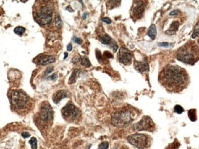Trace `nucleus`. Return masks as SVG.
Wrapping results in <instances>:
<instances>
[{
	"label": "nucleus",
	"mask_w": 199,
	"mask_h": 149,
	"mask_svg": "<svg viewBox=\"0 0 199 149\" xmlns=\"http://www.w3.org/2000/svg\"><path fill=\"white\" fill-rule=\"evenodd\" d=\"M161 84L167 91L179 92L185 89L189 83V77L183 68L177 65L164 67L159 75Z\"/></svg>",
	"instance_id": "f257e3e1"
},
{
	"label": "nucleus",
	"mask_w": 199,
	"mask_h": 149,
	"mask_svg": "<svg viewBox=\"0 0 199 149\" xmlns=\"http://www.w3.org/2000/svg\"><path fill=\"white\" fill-rule=\"evenodd\" d=\"M54 7L49 1H38L33 7V16L41 26L50 24L53 20Z\"/></svg>",
	"instance_id": "f03ea898"
},
{
	"label": "nucleus",
	"mask_w": 199,
	"mask_h": 149,
	"mask_svg": "<svg viewBox=\"0 0 199 149\" xmlns=\"http://www.w3.org/2000/svg\"><path fill=\"white\" fill-rule=\"evenodd\" d=\"M177 59L187 64L193 65L198 59V48L193 41H189L177 52Z\"/></svg>",
	"instance_id": "7ed1b4c3"
},
{
	"label": "nucleus",
	"mask_w": 199,
	"mask_h": 149,
	"mask_svg": "<svg viewBox=\"0 0 199 149\" xmlns=\"http://www.w3.org/2000/svg\"><path fill=\"white\" fill-rule=\"evenodd\" d=\"M11 102L17 109H26L30 104V98L28 95L22 90H14L11 94Z\"/></svg>",
	"instance_id": "20e7f679"
},
{
	"label": "nucleus",
	"mask_w": 199,
	"mask_h": 149,
	"mask_svg": "<svg viewBox=\"0 0 199 149\" xmlns=\"http://www.w3.org/2000/svg\"><path fill=\"white\" fill-rule=\"evenodd\" d=\"M127 141L138 149H147L150 145V140L143 134H134L127 137Z\"/></svg>",
	"instance_id": "39448f33"
},
{
	"label": "nucleus",
	"mask_w": 199,
	"mask_h": 149,
	"mask_svg": "<svg viewBox=\"0 0 199 149\" xmlns=\"http://www.w3.org/2000/svg\"><path fill=\"white\" fill-rule=\"evenodd\" d=\"M112 124L118 127H124L132 121L131 113L129 111H122L116 112L112 116Z\"/></svg>",
	"instance_id": "423d86ee"
},
{
	"label": "nucleus",
	"mask_w": 199,
	"mask_h": 149,
	"mask_svg": "<svg viewBox=\"0 0 199 149\" xmlns=\"http://www.w3.org/2000/svg\"><path fill=\"white\" fill-rule=\"evenodd\" d=\"M62 114L63 118L69 122H74L79 118L80 111L74 104L69 103L62 109Z\"/></svg>",
	"instance_id": "0eeeda50"
},
{
	"label": "nucleus",
	"mask_w": 199,
	"mask_h": 149,
	"mask_svg": "<svg viewBox=\"0 0 199 149\" xmlns=\"http://www.w3.org/2000/svg\"><path fill=\"white\" fill-rule=\"evenodd\" d=\"M155 125L152 119L148 116H144L140 122L135 124L134 128L136 131H149L154 129Z\"/></svg>",
	"instance_id": "6e6552de"
},
{
	"label": "nucleus",
	"mask_w": 199,
	"mask_h": 149,
	"mask_svg": "<svg viewBox=\"0 0 199 149\" xmlns=\"http://www.w3.org/2000/svg\"><path fill=\"white\" fill-rule=\"evenodd\" d=\"M39 119L44 123L49 122L53 119V111L48 103H43L39 113Z\"/></svg>",
	"instance_id": "1a4fd4ad"
},
{
	"label": "nucleus",
	"mask_w": 199,
	"mask_h": 149,
	"mask_svg": "<svg viewBox=\"0 0 199 149\" xmlns=\"http://www.w3.org/2000/svg\"><path fill=\"white\" fill-rule=\"evenodd\" d=\"M118 59L121 63L124 65H130L132 60V54L126 48L122 47L118 52Z\"/></svg>",
	"instance_id": "9d476101"
},
{
	"label": "nucleus",
	"mask_w": 199,
	"mask_h": 149,
	"mask_svg": "<svg viewBox=\"0 0 199 149\" xmlns=\"http://www.w3.org/2000/svg\"><path fill=\"white\" fill-rule=\"evenodd\" d=\"M55 60V58L54 56L41 54L34 59V62L38 65L46 66L54 63Z\"/></svg>",
	"instance_id": "9b49d317"
},
{
	"label": "nucleus",
	"mask_w": 199,
	"mask_h": 149,
	"mask_svg": "<svg viewBox=\"0 0 199 149\" xmlns=\"http://www.w3.org/2000/svg\"><path fill=\"white\" fill-rule=\"evenodd\" d=\"M145 12V5L142 1H138L132 7V14L133 18L135 19H140Z\"/></svg>",
	"instance_id": "f8f14e48"
},
{
	"label": "nucleus",
	"mask_w": 199,
	"mask_h": 149,
	"mask_svg": "<svg viewBox=\"0 0 199 149\" xmlns=\"http://www.w3.org/2000/svg\"><path fill=\"white\" fill-rule=\"evenodd\" d=\"M99 39L103 44L109 45L111 48V49L114 51V52L117 51L118 48V45L117 44V43L112 39L109 35L106 34H103L101 36H100Z\"/></svg>",
	"instance_id": "ddd939ff"
},
{
	"label": "nucleus",
	"mask_w": 199,
	"mask_h": 149,
	"mask_svg": "<svg viewBox=\"0 0 199 149\" xmlns=\"http://www.w3.org/2000/svg\"><path fill=\"white\" fill-rule=\"evenodd\" d=\"M134 68H135L136 71H137L138 72H140V73H143L145 72L148 71V70H149L148 63L145 62V61L139 62V61L135 60Z\"/></svg>",
	"instance_id": "4468645a"
},
{
	"label": "nucleus",
	"mask_w": 199,
	"mask_h": 149,
	"mask_svg": "<svg viewBox=\"0 0 199 149\" xmlns=\"http://www.w3.org/2000/svg\"><path fill=\"white\" fill-rule=\"evenodd\" d=\"M67 97V93L64 90H59L55 92L53 95V101L57 104L60 102L62 99L66 98Z\"/></svg>",
	"instance_id": "2eb2a0df"
},
{
	"label": "nucleus",
	"mask_w": 199,
	"mask_h": 149,
	"mask_svg": "<svg viewBox=\"0 0 199 149\" xmlns=\"http://www.w3.org/2000/svg\"><path fill=\"white\" fill-rule=\"evenodd\" d=\"M82 72V71L80 69H75V71L72 72L71 76L69 78V84H73L76 81L77 79L80 77L81 75V73Z\"/></svg>",
	"instance_id": "dca6fc26"
},
{
	"label": "nucleus",
	"mask_w": 199,
	"mask_h": 149,
	"mask_svg": "<svg viewBox=\"0 0 199 149\" xmlns=\"http://www.w3.org/2000/svg\"><path fill=\"white\" fill-rule=\"evenodd\" d=\"M179 26V23L178 22H174L170 26V28L169 30L166 31V33L168 35L175 34L178 29Z\"/></svg>",
	"instance_id": "f3484780"
},
{
	"label": "nucleus",
	"mask_w": 199,
	"mask_h": 149,
	"mask_svg": "<svg viewBox=\"0 0 199 149\" xmlns=\"http://www.w3.org/2000/svg\"><path fill=\"white\" fill-rule=\"evenodd\" d=\"M147 35L152 39L154 40L157 35V30L156 28V26L154 24H151L150 27L149 28L148 32H147Z\"/></svg>",
	"instance_id": "a211bd4d"
},
{
	"label": "nucleus",
	"mask_w": 199,
	"mask_h": 149,
	"mask_svg": "<svg viewBox=\"0 0 199 149\" xmlns=\"http://www.w3.org/2000/svg\"><path fill=\"white\" fill-rule=\"evenodd\" d=\"M79 63H80L82 66H83L85 67H88L91 66V63L90 62L89 59L86 58V57H79Z\"/></svg>",
	"instance_id": "6ab92c4d"
},
{
	"label": "nucleus",
	"mask_w": 199,
	"mask_h": 149,
	"mask_svg": "<svg viewBox=\"0 0 199 149\" xmlns=\"http://www.w3.org/2000/svg\"><path fill=\"white\" fill-rule=\"evenodd\" d=\"M188 117L189 119L192 122H194L197 120V116H196V110L195 109H190L188 111Z\"/></svg>",
	"instance_id": "aec40b11"
},
{
	"label": "nucleus",
	"mask_w": 199,
	"mask_h": 149,
	"mask_svg": "<svg viewBox=\"0 0 199 149\" xmlns=\"http://www.w3.org/2000/svg\"><path fill=\"white\" fill-rule=\"evenodd\" d=\"M25 31H26V29L22 27V26H17V27H16L14 29V31L16 34L19 35V36H22V35L24 34V32H25Z\"/></svg>",
	"instance_id": "412c9836"
},
{
	"label": "nucleus",
	"mask_w": 199,
	"mask_h": 149,
	"mask_svg": "<svg viewBox=\"0 0 199 149\" xmlns=\"http://www.w3.org/2000/svg\"><path fill=\"white\" fill-rule=\"evenodd\" d=\"M37 139L36 137H32L29 141V143L31 145L32 149H37Z\"/></svg>",
	"instance_id": "4be33fe9"
},
{
	"label": "nucleus",
	"mask_w": 199,
	"mask_h": 149,
	"mask_svg": "<svg viewBox=\"0 0 199 149\" xmlns=\"http://www.w3.org/2000/svg\"><path fill=\"white\" fill-rule=\"evenodd\" d=\"M184 109L182 107H181L180 105H176V106L174 107V111L175 112L177 113V114H180L181 113H183L184 112Z\"/></svg>",
	"instance_id": "5701e85b"
},
{
	"label": "nucleus",
	"mask_w": 199,
	"mask_h": 149,
	"mask_svg": "<svg viewBox=\"0 0 199 149\" xmlns=\"http://www.w3.org/2000/svg\"><path fill=\"white\" fill-rule=\"evenodd\" d=\"M180 144L179 143H178L177 141H175L174 143L171 144L167 149H178L179 147Z\"/></svg>",
	"instance_id": "b1692460"
},
{
	"label": "nucleus",
	"mask_w": 199,
	"mask_h": 149,
	"mask_svg": "<svg viewBox=\"0 0 199 149\" xmlns=\"http://www.w3.org/2000/svg\"><path fill=\"white\" fill-rule=\"evenodd\" d=\"M198 22L197 23V25L195 26V28H194V32H193V34H192V38L194 39L196 37H198Z\"/></svg>",
	"instance_id": "393cba45"
},
{
	"label": "nucleus",
	"mask_w": 199,
	"mask_h": 149,
	"mask_svg": "<svg viewBox=\"0 0 199 149\" xmlns=\"http://www.w3.org/2000/svg\"><path fill=\"white\" fill-rule=\"evenodd\" d=\"M108 147H109V143L107 141H104L99 145L98 149H107Z\"/></svg>",
	"instance_id": "a878e982"
},
{
	"label": "nucleus",
	"mask_w": 199,
	"mask_h": 149,
	"mask_svg": "<svg viewBox=\"0 0 199 149\" xmlns=\"http://www.w3.org/2000/svg\"><path fill=\"white\" fill-rule=\"evenodd\" d=\"M56 24L58 27H61V26L62 24V21L60 19L59 16H58L56 19Z\"/></svg>",
	"instance_id": "bb28decb"
},
{
	"label": "nucleus",
	"mask_w": 199,
	"mask_h": 149,
	"mask_svg": "<svg viewBox=\"0 0 199 149\" xmlns=\"http://www.w3.org/2000/svg\"><path fill=\"white\" fill-rule=\"evenodd\" d=\"M158 45L159 47H167L169 45V43L167 42H162V43H158Z\"/></svg>",
	"instance_id": "cd10ccee"
},
{
	"label": "nucleus",
	"mask_w": 199,
	"mask_h": 149,
	"mask_svg": "<svg viewBox=\"0 0 199 149\" xmlns=\"http://www.w3.org/2000/svg\"><path fill=\"white\" fill-rule=\"evenodd\" d=\"M73 40L75 43H79V44H81V43H82V40L80 39H79V38H77V37H73Z\"/></svg>",
	"instance_id": "c85d7f7f"
},
{
	"label": "nucleus",
	"mask_w": 199,
	"mask_h": 149,
	"mask_svg": "<svg viewBox=\"0 0 199 149\" xmlns=\"http://www.w3.org/2000/svg\"><path fill=\"white\" fill-rule=\"evenodd\" d=\"M102 21H103V22H106V23H109V24L111 23V20L109 18H108V17H104V18H102Z\"/></svg>",
	"instance_id": "c756f323"
},
{
	"label": "nucleus",
	"mask_w": 199,
	"mask_h": 149,
	"mask_svg": "<svg viewBox=\"0 0 199 149\" xmlns=\"http://www.w3.org/2000/svg\"><path fill=\"white\" fill-rule=\"evenodd\" d=\"M56 78H57V74H56V73H54L52 75H51L50 76L48 77V78H47V79H48V80H56Z\"/></svg>",
	"instance_id": "7c9ffc66"
},
{
	"label": "nucleus",
	"mask_w": 199,
	"mask_h": 149,
	"mask_svg": "<svg viewBox=\"0 0 199 149\" xmlns=\"http://www.w3.org/2000/svg\"><path fill=\"white\" fill-rule=\"evenodd\" d=\"M52 71H53V67H48V68H47V69L46 70V72H45V75H48V73H50Z\"/></svg>",
	"instance_id": "2f4dec72"
},
{
	"label": "nucleus",
	"mask_w": 199,
	"mask_h": 149,
	"mask_svg": "<svg viewBox=\"0 0 199 149\" xmlns=\"http://www.w3.org/2000/svg\"><path fill=\"white\" fill-rule=\"evenodd\" d=\"M22 136L24 138H27V137H29L30 136V135L28 132H23L22 134Z\"/></svg>",
	"instance_id": "473e14b6"
},
{
	"label": "nucleus",
	"mask_w": 199,
	"mask_h": 149,
	"mask_svg": "<svg viewBox=\"0 0 199 149\" xmlns=\"http://www.w3.org/2000/svg\"><path fill=\"white\" fill-rule=\"evenodd\" d=\"M67 51H71L72 50V45L71 44V43H69V44L67 45Z\"/></svg>",
	"instance_id": "72a5a7b5"
},
{
	"label": "nucleus",
	"mask_w": 199,
	"mask_h": 149,
	"mask_svg": "<svg viewBox=\"0 0 199 149\" xmlns=\"http://www.w3.org/2000/svg\"><path fill=\"white\" fill-rule=\"evenodd\" d=\"M177 14V11H172L170 13V15H176Z\"/></svg>",
	"instance_id": "f704fd0d"
},
{
	"label": "nucleus",
	"mask_w": 199,
	"mask_h": 149,
	"mask_svg": "<svg viewBox=\"0 0 199 149\" xmlns=\"http://www.w3.org/2000/svg\"><path fill=\"white\" fill-rule=\"evenodd\" d=\"M65 57H64V59H66V57L67 56V53H65Z\"/></svg>",
	"instance_id": "c9c22d12"
},
{
	"label": "nucleus",
	"mask_w": 199,
	"mask_h": 149,
	"mask_svg": "<svg viewBox=\"0 0 199 149\" xmlns=\"http://www.w3.org/2000/svg\"><path fill=\"white\" fill-rule=\"evenodd\" d=\"M122 149H124V148H122Z\"/></svg>",
	"instance_id": "e433bc0d"
},
{
	"label": "nucleus",
	"mask_w": 199,
	"mask_h": 149,
	"mask_svg": "<svg viewBox=\"0 0 199 149\" xmlns=\"http://www.w3.org/2000/svg\"><path fill=\"white\" fill-rule=\"evenodd\" d=\"M114 149H116V148H114Z\"/></svg>",
	"instance_id": "4c0bfd02"
}]
</instances>
